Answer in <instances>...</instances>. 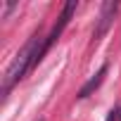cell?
I'll use <instances>...</instances> for the list:
<instances>
[{
	"label": "cell",
	"instance_id": "5",
	"mask_svg": "<svg viewBox=\"0 0 121 121\" xmlns=\"http://www.w3.org/2000/svg\"><path fill=\"white\" fill-rule=\"evenodd\" d=\"M116 114H119V112H114V109H112V112L107 114V119H104V121H116Z\"/></svg>",
	"mask_w": 121,
	"mask_h": 121
},
{
	"label": "cell",
	"instance_id": "4",
	"mask_svg": "<svg viewBox=\"0 0 121 121\" xmlns=\"http://www.w3.org/2000/svg\"><path fill=\"white\" fill-rule=\"evenodd\" d=\"M104 74H107V64H102V67H100V71H97V74H95V76H93V78H90V81L78 90V97L83 100V97H88L93 90H97V88H100V83H102V78H104Z\"/></svg>",
	"mask_w": 121,
	"mask_h": 121
},
{
	"label": "cell",
	"instance_id": "1",
	"mask_svg": "<svg viewBox=\"0 0 121 121\" xmlns=\"http://www.w3.org/2000/svg\"><path fill=\"white\" fill-rule=\"evenodd\" d=\"M40 57H43V43H40V36L36 33V36L29 38V43L17 52L14 62L10 64V69H7V74H5V81H3V93H10V88L26 76V71L38 62Z\"/></svg>",
	"mask_w": 121,
	"mask_h": 121
},
{
	"label": "cell",
	"instance_id": "3",
	"mask_svg": "<svg viewBox=\"0 0 121 121\" xmlns=\"http://www.w3.org/2000/svg\"><path fill=\"white\" fill-rule=\"evenodd\" d=\"M116 3H104L102 5V14H100V26L95 29V40L109 29V24H112V19H114V14H116Z\"/></svg>",
	"mask_w": 121,
	"mask_h": 121
},
{
	"label": "cell",
	"instance_id": "2",
	"mask_svg": "<svg viewBox=\"0 0 121 121\" xmlns=\"http://www.w3.org/2000/svg\"><path fill=\"white\" fill-rule=\"evenodd\" d=\"M76 7H78V3H76V0H69V3L64 5V10H62V14H59V22L52 26V31H50V36L43 40V55L48 52V48L59 38V36H62V31H64V26L69 24V19H71V14L76 12Z\"/></svg>",
	"mask_w": 121,
	"mask_h": 121
}]
</instances>
